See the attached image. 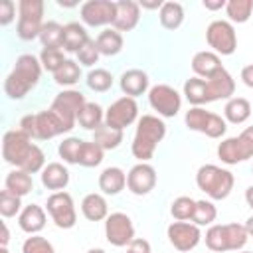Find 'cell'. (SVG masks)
<instances>
[{
  "mask_svg": "<svg viewBox=\"0 0 253 253\" xmlns=\"http://www.w3.org/2000/svg\"><path fill=\"white\" fill-rule=\"evenodd\" d=\"M251 174H253V168H251Z\"/></svg>",
  "mask_w": 253,
  "mask_h": 253,
  "instance_id": "e7e4bbea",
  "label": "cell"
},
{
  "mask_svg": "<svg viewBox=\"0 0 253 253\" xmlns=\"http://www.w3.org/2000/svg\"><path fill=\"white\" fill-rule=\"evenodd\" d=\"M158 20H160V26L166 28V30H178L184 22V8L180 2H164L162 8L158 10Z\"/></svg>",
  "mask_w": 253,
  "mask_h": 253,
  "instance_id": "f546056e",
  "label": "cell"
},
{
  "mask_svg": "<svg viewBox=\"0 0 253 253\" xmlns=\"http://www.w3.org/2000/svg\"><path fill=\"white\" fill-rule=\"evenodd\" d=\"M42 184L47 190L53 192H63L69 184V170L61 164V162H49L45 164V168L42 170Z\"/></svg>",
  "mask_w": 253,
  "mask_h": 253,
  "instance_id": "ffe728a7",
  "label": "cell"
},
{
  "mask_svg": "<svg viewBox=\"0 0 253 253\" xmlns=\"http://www.w3.org/2000/svg\"><path fill=\"white\" fill-rule=\"evenodd\" d=\"M20 130H24L30 138H36V115H24L20 119Z\"/></svg>",
  "mask_w": 253,
  "mask_h": 253,
  "instance_id": "816d5d0a",
  "label": "cell"
},
{
  "mask_svg": "<svg viewBox=\"0 0 253 253\" xmlns=\"http://www.w3.org/2000/svg\"><path fill=\"white\" fill-rule=\"evenodd\" d=\"M65 61H67V57L63 55L61 49H42V53H40V63L49 73H55Z\"/></svg>",
  "mask_w": 253,
  "mask_h": 253,
  "instance_id": "f6af8a7d",
  "label": "cell"
},
{
  "mask_svg": "<svg viewBox=\"0 0 253 253\" xmlns=\"http://www.w3.org/2000/svg\"><path fill=\"white\" fill-rule=\"evenodd\" d=\"M162 4H164L162 0H140L138 2V6L144 8V10H160Z\"/></svg>",
  "mask_w": 253,
  "mask_h": 253,
  "instance_id": "db71d44e",
  "label": "cell"
},
{
  "mask_svg": "<svg viewBox=\"0 0 253 253\" xmlns=\"http://www.w3.org/2000/svg\"><path fill=\"white\" fill-rule=\"evenodd\" d=\"M16 18V2L2 0L0 2V26H10Z\"/></svg>",
  "mask_w": 253,
  "mask_h": 253,
  "instance_id": "c3c4849f",
  "label": "cell"
},
{
  "mask_svg": "<svg viewBox=\"0 0 253 253\" xmlns=\"http://www.w3.org/2000/svg\"><path fill=\"white\" fill-rule=\"evenodd\" d=\"M241 81H243L249 89H253V63H249V65H245V67L241 69Z\"/></svg>",
  "mask_w": 253,
  "mask_h": 253,
  "instance_id": "f5cc1de1",
  "label": "cell"
},
{
  "mask_svg": "<svg viewBox=\"0 0 253 253\" xmlns=\"http://www.w3.org/2000/svg\"><path fill=\"white\" fill-rule=\"evenodd\" d=\"M136 119H138V105L132 97H126V95L113 101L109 109L105 111V125L119 128V130H125Z\"/></svg>",
  "mask_w": 253,
  "mask_h": 253,
  "instance_id": "7c38bea8",
  "label": "cell"
},
{
  "mask_svg": "<svg viewBox=\"0 0 253 253\" xmlns=\"http://www.w3.org/2000/svg\"><path fill=\"white\" fill-rule=\"evenodd\" d=\"M22 210L24 208H22V198L20 196H16L8 190L0 192V213H2V217H14Z\"/></svg>",
  "mask_w": 253,
  "mask_h": 253,
  "instance_id": "ee69618b",
  "label": "cell"
},
{
  "mask_svg": "<svg viewBox=\"0 0 253 253\" xmlns=\"http://www.w3.org/2000/svg\"><path fill=\"white\" fill-rule=\"evenodd\" d=\"M81 213L89 221H103V219H107V215H109L107 200L101 194H95V192L87 194L81 200Z\"/></svg>",
  "mask_w": 253,
  "mask_h": 253,
  "instance_id": "cb8c5ba5",
  "label": "cell"
},
{
  "mask_svg": "<svg viewBox=\"0 0 253 253\" xmlns=\"http://www.w3.org/2000/svg\"><path fill=\"white\" fill-rule=\"evenodd\" d=\"M202 4L206 10H221V8H225L227 2L225 0H204Z\"/></svg>",
  "mask_w": 253,
  "mask_h": 253,
  "instance_id": "11a10c76",
  "label": "cell"
},
{
  "mask_svg": "<svg viewBox=\"0 0 253 253\" xmlns=\"http://www.w3.org/2000/svg\"><path fill=\"white\" fill-rule=\"evenodd\" d=\"M237 253H251V251H237Z\"/></svg>",
  "mask_w": 253,
  "mask_h": 253,
  "instance_id": "be15d7a7",
  "label": "cell"
},
{
  "mask_svg": "<svg viewBox=\"0 0 253 253\" xmlns=\"http://www.w3.org/2000/svg\"><path fill=\"white\" fill-rule=\"evenodd\" d=\"M4 190L24 198L28 196L32 190H34V180H32V174L20 170V168H14L12 172H8L6 180H4Z\"/></svg>",
  "mask_w": 253,
  "mask_h": 253,
  "instance_id": "83f0119b",
  "label": "cell"
},
{
  "mask_svg": "<svg viewBox=\"0 0 253 253\" xmlns=\"http://www.w3.org/2000/svg\"><path fill=\"white\" fill-rule=\"evenodd\" d=\"M0 253H10V251H8V247H0Z\"/></svg>",
  "mask_w": 253,
  "mask_h": 253,
  "instance_id": "6125c7cd",
  "label": "cell"
},
{
  "mask_svg": "<svg viewBox=\"0 0 253 253\" xmlns=\"http://www.w3.org/2000/svg\"><path fill=\"white\" fill-rule=\"evenodd\" d=\"M81 146H83V140L79 136H67V138H63L59 142L57 154H59V158H63L65 164H77Z\"/></svg>",
  "mask_w": 253,
  "mask_h": 253,
  "instance_id": "60d3db41",
  "label": "cell"
},
{
  "mask_svg": "<svg viewBox=\"0 0 253 253\" xmlns=\"http://www.w3.org/2000/svg\"><path fill=\"white\" fill-rule=\"evenodd\" d=\"M245 202H247V206L253 210V186H249V188L245 190Z\"/></svg>",
  "mask_w": 253,
  "mask_h": 253,
  "instance_id": "680465c9",
  "label": "cell"
},
{
  "mask_svg": "<svg viewBox=\"0 0 253 253\" xmlns=\"http://www.w3.org/2000/svg\"><path fill=\"white\" fill-rule=\"evenodd\" d=\"M148 105L152 107V111L158 113V117L172 119L180 113L182 97L174 87L166 83H158L148 89Z\"/></svg>",
  "mask_w": 253,
  "mask_h": 253,
  "instance_id": "8992f818",
  "label": "cell"
},
{
  "mask_svg": "<svg viewBox=\"0 0 253 253\" xmlns=\"http://www.w3.org/2000/svg\"><path fill=\"white\" fill-rule=\"evenodd\" d=\"M210 111H206L204 107H192L190 111H186L184 115V123L190 130L194 132H206V126H208V121H210Z\"/></svg>",
  "mask_w": 253,
  "mask_h": 253,
  "instance_id": "b9f144b4",
  "label": "cell"
},
{
  "mask_svg": "<svg viewBox=\"0 0 253 253\" xmlns=\"http://www.w3.org/2000/svg\"><path fill=\"white\" fill-rule=\"evenodd\" d=\"M184 95H186L188 103H192L194 107H202V105L210 103L206 79L196 77V75L190 77V79H186V83H184Z\"/></svg>",
  "mask_w": 253,
  "mask_h": 253,
  "instance_id": "4dcf8cb0",
  "label": "cell"
},
{
  "mask_svg": "<svg viewBox=\"0 0 253 253\" xmlns=\"http://www.w3.org/2000/svg\"><path fill=\"white\" fill-rule=\"evenodd\" d=\"M225 14L231 24H245L253 14V0H227Z\"/></svg>",
  "mask_w": 253,
  "mask_h": 253,
  "instance_id": "e575fe53",
  "label": "cell"
},
{
  "mask_svg": "<svg viewBox=\"0 0 253 253\" xmlns=\"http://www.w3.org/2000/svg\"><path fill=\"white\" fill-rule=\"evenodd\" d=\"M206 247L213 253H225L229 251V243H227V233H225V223H215L210 225L206 231Z\"/></svg>",
  "mask_w": 253,
  "mask_h": 253,
  "instance_id": "d6a6232c",
  "label": "cell"
},
{
  "mask_svg": "<svg viewBox=\"0 0 253 253\" xmlns=\"http://www.w3.org/2000/svg\"><path fill=\"white\" fill-rule=\"evenodd\" d=\"M126 253H152V249H150V243H148L146 239H142V237H134V239L128 243Z\"/></svg>",
  "mask_w": 253,
  "mask_h": 253,
  "instance_id": "f907efd6",
  "label": "cell"
},
{
  "mask_svg": "<svg viewBox=\"0 0 253 253\" xmlns=\"http://www.w3.org/2000/svg\"><path fill=\"white\" fill-rule=\"evenodd\" d=\"M81 79V65L73 59H67L55 73H53V81L61 87H71Z\"/></svg>",
  "mask_w": 253,
  "mask_h": 253,
  "instance_id": "d590c367",
  "label": "cell"
},
{
  "mask_svg": "<svg viewBox=\"0 0 253 253\" xmlns=\"http://www.w3.org/2000/svg\"><path fill=\"white\" fill-rule=\"evenodd\" d=\"M99 190L107 196H117L125 190L126 186V174L123 168L119 166H107L101 174H99Z\"/></svg>",
  "mask_w": 253,
  "mask_h": 253,
  "instance_id": "44dd1931",
  "label": "cell"
},
{
  "mask_svg": "<svg viewBox=\"0 0 253 253\" xmlns=\"http://www.w3.org/2000/svg\"><path fill=\"white\" fill-rule=\"evenodd\" d=\"M196 210V200L190 196H180L170 204V213L176 221H192Z\"/></svg>",
  "mask_w": 253,
  "mask_h": 253,
  "instance_id": "ab89813d",
  "label": "cell"
},
{
  "mask_svg": "<svg viewBox=\"0 0 253 253\" xmlns=\"http://www.w3.org/2000/svg\"><path fill=\"white\" fill-rule=\"evenodd\" d=\"M117 14L111 28L117 32H130L138 26L140 20V6L134 0H117Z\"/></svg>",
  "mask_w": 253,
  "mask_h": 253,
  "instance_id": "2e32d148",
  "label": "cell"
},
{
  "mask_svg": "<svg viewBox=\"0 0 253 253\" xmlns=\"http://www.w3.org/2000/svg\"><path fill=\"white\" fill-rule=\"evenodd\" d=\"M57 4H59L61 8H75V6H79L77 0H57Z\"/></svg>",
  "mask_w": 253,
  "mask_h": 253,
  "instance_id": "6f0895ef",
  "label": "cell"
},
{
  "mask_svg": "<svg viewBox=\"0 0 253 253\" xmlns=\"http://www.w3.org/2000/svg\"><path fill=\"white\" fill-rule=\"evenodd\" d=\"M166 136V125L156 115H142L136 123L134 138L130 142V152L138 162H148L154 156L156 146Z\"/></svg>",
  "mask_w": 253,
  "mask_h": 253,
  "instance_id": "7a4b0ae2",
  "label": "cell"
},
{
  "mask_svg": "<svg viewBox=\"0 0 253 253\" xmlns=\"http://www.w3.org/2000/svg\"><path fill=\"white\" fill-rule=\"evenodd\" d=\"M206 85H208V99H210V103L219 101V99H227L229 101L233 97V93H235V81H233L231 73L225 67L219 69L210 79H206Z\"/></svg>",
  "mask_w": 253,
  "mask_h": 253,
  "instance_id": "e0dca14e",
  "label": "cell"
},
{
  "mask_svg": "<svg viewBox=\"0 0 253 253\" xmlns=\"http://www.w3.org/2000/svg\"><path fill=\"white\" fill-rule=\"evenodd\" d=\"M77 123L79 126H83L85 130H97L103 123H105V111L99 103H93V101H87L85 107L81 109L79 117H77Z\"/></svg>",
  "mask_w": 253,
  "mask_h": 253,
  "instance_id": "f1b7e54d",
  "label": "cell"
},
{
  "mask_svg": "<svg viewBox=\"0 0 253 253\" xmlns=\"http://www.w3.org/2000/svg\"><path fill=\"white\" fill-rule=\"evenodd\" d=\"M99 57H101V53H99V49H97L95 40H89V42L83 45V49L77 53L79 65H85V67H93V65L99 61Z\"/></svg>",
  "mask_w": 253,
  "mask_h": 253,
  "instance_id": "7dc6e473",
  "label": "cell"
},
{
  "mask_svg": "<svg viewBox=\"0 0 253 253\" xmlns=\"http://www.w3.org/2000/svg\"><path fill=\"white\" fill-rule=\"evenodd\" d=\"M225 233H227L229 251H241L249 239V233L241 223H225Z\"/></svg>",
  "mask_w": 253,
  "mask_h": 253,
  "instance_id": "7bdbcfd3",
  "label": "cell"
},
{
  "mask_svg": "<svg viewBox=\"0 0 253 253\" xmlns=\"http://www.w3.org/2000/svg\"><path fill=\"white\" fill-rule=\"evenodd\" d=\"M103 156H105V150L93 142V140H83V146H81V152H79V158H77V164L79 166H85V168H95L103 162Z\"/></svg>",
  "mask_w": 253,
  "mask_h": 253,
  "instance_id": "8d00e7d4",
  "label": "cell"
},
{
  "mask_svg": "<svg viewBox=\"0 0 253 253\" xmlns=\"http://www.w3.org/2000/svg\"><path fill=\"white\" fill-rule=\"evenodd\" d=\"M87 253H105V249H99V247H93V249H89Z\"/></svg>",
  "mask_w": 253,
  "mask_h": 253,
  "instance_id": "94428289",
  "label": "cell"
},
{
  "mask_svg": "<svg viewBox=\"0 0 253 253\" xmlns=\"http://www.w3.org/2000/svg\"><path fill=\"white\" fill-rule=\"evenodd\" d=\"M223 117L231 125H243L251 117V103L245 97H231L223 107Z\"/></svg>",
  "mask_w": 253,
  "mask_h": 253,
  "instance_id": "4316f807",
  "label": "cell"
},
{
  "mask_svg": "<svg viewBox=\"0 0 253 253\" xmlns=\"http://www.w3.org/2000/svg\"><path fill=\"white\" fill-rule=\"evenodd\" d=\"M168 241L178 251H192L202 241V231L196 223L190 221H172L166 229Z\"/></svg>",
  "mask_w": 253,
  "mask_h": 253,
  "instance_id": "4fadbf2b",
  "label": "cell"
},
{
  "mask_svg": "<svg viewBox=\"0 0 253 253\" xmlns=\"http://www.w3.org/2000/svg\"><path fill=\"white\" fill-rule=\"evenodd\" d=\"M156 186V170L148 162L134 164L126 174V188L134 196H146Z\"/></svg>",
  "mask_w": 253,
  "mask_h": 253,
  "instance_id": "5bb4252c",
  "label": "cell"
},
{
  "mask_svg": "<svg viewBox=\"0 0 253 253\" xmlns=\"http://www.w3.org/2000/svg\"><path fill=\"white\" fill-rule=\"evenodd\" d=\"M45 210L38 204H28L20 213H18V225L22 231L30 233V235H38L43 227H45Z\"/></svg>",
  "mask_w": 253,
  "mask_h": 253,
  "instance_id": "d6986e66",
  "label": "cell"
},
{
  "mask_svg": "<svg viewBox=\"0 0 253 253\" xmlns=\"http://www.w3.org/2000/svg\"><path fill=\"white\" fill-rule=\"evenodd\" d=\"M105 237L113 247H128L134 239L132 219L123 211H113L105 219Z\"/></svg>",
  "mask_w": 253,
  "mask_h": 253,
  "instance_id": "30bf717a",
  "label": "cell"
},
{
  "mask_svg": "<svg viewBox=\"0 0 253 253\" xmlns=\"http://www.w3.org/2000/svg\"><path fill=\"white\" fill-rule=\"evenodd\" d=\"M113 75L107 71V69H103V67H95V69H91L89 73H87V77H85V83H87V87L91 89V91H95V93H105V91H109L111 87H113Z\"/></svg>",
  "mask_w": 253,
  "mask_h": 253,
  "instance_id": "74e56055",
  "label": "cell"
},
{
  "mask_svg": "<svg viewBox=\"0 0 253 253\" xmlns=\"http://www.w3.org/2000/svg\"><path fill=\"white\" fill-rule=\"evenodd\" d=\"M32 146H34V142L24 130H20V128L8 130L2 138V158L12 166L22 168L24 160L32 152Z\"/></svg>",
  "mask_w": 253,
  "mask_h": 253,
  "instance_id": "ba28073f",
  "label": "cell"
},
{
  "mask_svg": "<svg viewBox=\"0 0 253 253\" xmlns=\"http://www.w3.org/2000/svg\"><path fill=\"white\" fill-rule=\"evenodd\" d=\"M206 42L217 55H231L237 49V34L231 22L213 20L206 28Z\"/></svg>",
  "mask_w": 253,
  "mask_h": 253,
  "instance_id": "5b68a950",
  "label": "cell"
},
{
  "mask_svg": "<svg viewBox=\"0 0 253 253\" xmlns=\"http://www.w3.org/2000/svg\"><path fill=\"white\" fill-rule=\"evenodd\" d=\"M217 217V210L210 200H196V210L192 215V223H196L198 227L202 225H213Z\"/></svg>",
  "mask_w": 253,
  "mask_h": 253,
  "instance_id": "f35d334b",
  "label": "cell"
},
{
  "mask_svg": "<svg viewBox=\"0 0 253 253\" xmlns=\"http://www.w3.org/2000/svg\"><path fill=\"white\" fill-rule=\"evenodd\" d=\"M95 43H97V49H99L101 55L111 57V55H117V53L123 51L125 40H123V34L117 32L115 28H105V30L99 32V36L95 38Z\"/></svg>",
  "mask_w": 253,
  "mask_h": 253,
  "instance_id": "484cf974",
  "label": "cell"
},
{
  "mask_svg": "<svg viewBox=\"0 0 253 253\" xmlns=\"http://www.w3.org/2000/svg\"><path fill=\"white\" fill-rule=\"evenodd\" d=\"M196 184L210 200H225L233 190L235 178L225 168H219L215 164H204L196 172Z\"/></svg>",
  "mask_w": 253,
  "mask_h": 253,
  "instance_id": "3957f363",
  "label": "cell"
},
{
  "mask_svg": "<svg viewBox=\"0 0 253 253\" xmlns=\"http://www.w3.org/2000/svg\"><path fill=\"white\" fill-rule=\"evenodd\" d=\"M217 158L227 164V166H233V164H239V162H245L247 156H245V150L239 142V136H229V138H223L219 144H217Z\"/></svg>",
  "mask_w": 253,
  "mask_h": 253,
  "instance_id": "d4e9b609",
  "label": "cell"
},
{
  "mask_svg": "<svg viewBox=\"0 0 253 253\" xmlns=\"http://www.w3.org/2000/svg\"><path fill=\"white\" fill-rule=\"evenodd\" d=\"M42 69L43 67H42V63H40V59L36 55L22 53L16 59L14 69L4 79V93H6V97L12 99V101L24 99L40 83Z\"/></svg>",
  "mask_w": 253,
  "mask_h": 253,
  "instance_id": "6da1fadb",
  "label": "cell"
},
{
  "mask_svg": "<svg viewBox=\"0 0 253 253\" xmlns=\"http://www.w3.org/2000/svg\"><path fill=\"white\" fill-rule=\"evenodd\" d=\"M243 225H245V229H247L249 237H253V215H251V217H247V221H245Z\"/></svg>",
  "mask_w": 253,
  "mask_h": 253,
  "instance_id": "91938a15",
  "label": "cell"
},
{
  "mask_svg": "<svg viewBox=\"0 0 253 253\" xmlns=\"http://www.w3.org/2000/svg\"><path fill=\"white\" fill-rule=\"evenodd\" d=\"M237 136H239V142H241V146L245 150V156L247 158H253V125L247 126V128H243Z\"/></svg>",
  "mask_w": 253,
  "mask_h": 253,
  "instance_id": "681fc988",
  "label": "cell"
},
{
  "mask_svg": "<svg viewBox=\"0 0 253 253\" xmlns=\"http://www.w3.org/2000/svg\"><path fill=\"white\" fill-rule=\"evenodd\" d=\"M10 241V231H8V225L6 221H2V237H0V247H6Z\"/></svg>",
  "mask_w": 253,
  "mask_h": 253,
  "instance_id": "9f6ffc18",
  "label": "cell"
},
{
  "mask_svg": "<svg viewBox=\"0 0 253 253\" xmlns=\"http://www.w3.org/2000/svg\"><path fill=\"white\" fill-rule=\"evenodd\" d=\"M119 85H121V91L126 95V97H140L144 93H148L150 89V79H148V73L142 71V69H126L121 79H119Z\"/></svg>",
  "mask_w": 253,
  "mask_h": 253,
  "instance_id": "ac0fdd59",
  "label": "cell"
},
{
  "mask_svg": "<svg viewBox=\"0 0 253 253\" xmlns=\"http://www.w3.org/2000/svg\"><path fill=\"white\" fill-rule=\"evenodd\" d=\"M22 253H55L51 241L42 235H32L22 243Z\"/></svg>",
  "mask_w": 253,
  "mask_h": 253,
  "instance_id": "bcb514c9",
  "label": "cell"
},
{
  "mask_svg": "<svg viewBox=\"0 0 253 253\" xmlns=\"http://www.w3.org/2000/svg\"><path fill=\"white\" fill-rule=\"evenodd\" d=\"M43 2L42 0H20L18 2V26L16 34L24 42L40 38L43 28Z\"/></svg>",
  "mask_w": 253,
  "mask_h": 253,
  "instance_id": "277c9868",
  "label": "cell"
},
{
  "mask_svg": "<svg viewBox=\"0 0 253 253\" xmlns=\"http://www.w3.org/2000/svg\"><path fill=\"white\" fill-rule=\"evenodd\" d=\"M85 103H87V99H85V95L81 91H77V89H63V91H59L55 95V99L51 101L49 109L55 111L73 128L81 109L85 107Z\"/></svg>",
  "mask_w": 253,
  "mask_h": 253,
  "instance_id": "9c48e42d",
  "label": "cell"
},
{
  "mask_svg": "<svg viewBox=\"0 0 253 253\" xmlns=\"http://www.w3.org/2000/svg\"><path fill=\"white\" fill-rule=\"evenodd\" d=\"M71 126L51 109L36 113V140H49L63 132H69Z\"/></svg>",
  "mask_w": 253,
  "mask_h": 253,
  "instance_id": "9a60e30c",
  "label": "cell"
},
{
  "mask_svg": "<svg viewBox=\"0 0 253 253\" xmlns=\"http://www.w3.org/2000/svg\"><path fill=\"white\" fill-rule=\"evenodd\" d=\"M45 211L59 229H71L77 223L75 204L67 192H53L45 202Z\"/></svg>",
  "mask_w": 253,
  "mask_h": 253,
  "instance_id": "52a82bcc",
  "label": "cell"
},
{
  "mask_svg": "<svg viewBox=\"0 0 253 253\" xmlns=\"http://www.w3.org/2000/svg\"><path fill=\"white\" fill-rule=\"evenodd\" d=\"M219 69H223L221 65V59L217 53L213 51H198L194 57H192V71L196 73V77H202V79H210L211 75H215Z\"/></svg>",
  "mask_w": 253,
  "mask_h": 253,
  "instance_id": "7402d4cb",
  "label": "cell"
},
{
  "mask_svg": "<svg viewBox=\"0 0 253 253\" xmlns=\"http://www.w3.org/2000/svg\"><path fill=\"white\" fill-rule=\"evenodd\" d=\"M40 42L43 45V49H61L63 43V26L49 20L43 24L42 34H40Z\"/></svg>",
  "mask_w": 253,
  "mask_h": 253,
  "instance_id": "836d02e7",
  "label": "cell"
},
{
  "mask_svg": "<svg viewBox=\"0 0 253 253\" xmlns=\"http://www.w3.org/2000/svg\"><path fill=\"white\" fill-rule=\"evenodd\" d=\"M93 142H97L103 150H115L121 146L123 142V130L119 128H113L109 125H101L95 132H93Z\"/></svg>",
  "mask_w": 253,
  "mask_h": 253,
  "instance_id": "1f68e13d",
  "label": "cell"
},
{
  "mask_svg": "<svg viewBox=\"0 0 253 253\" xmlns=\"http://www.w3.org/2000/svg\"><path fill=\"white\" fill-rule=\"evenodd\" d=\"M89 40H91V38H89L85 26H81L79 22H69V24L63 26V43H61V47H63L65 51L77 55Z\"/></svg>",
  "mask_w": 253,
  "mask_h": 253,
  "instance_id": "603a6c76",
  "label": "cell"
},
{
  "mask_svg": "<svg viewBox=\"0 0 253 253\" xmlns=\"http://www.w3.org/2000/svg\"><path fill=\"white\" fill-rule=\"evenodd\" d=\"M117 14V4L111 0H87L79 8L81 22L91 28H101V26H113Z\"/></svg>",
  "mask_w": 253,
  "mask_h": 253,
  "instance_id": "8fae6325",
  "label": "cell"
}]
</instances>
